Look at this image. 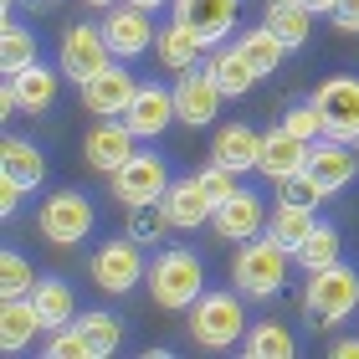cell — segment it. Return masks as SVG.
<instances>
[{"instance_id":"5","label":"cell","mask_w":359,"mask_h":359,"mask_svg":"<svg viewBox=\"0 0 359 359\" xmlns=\"http://www.w3.org/2000/svg\"><path fill=\"white\" fill-rule=\"evenodd\" d=\"M88 277L108 292V298H123V292H134L144 277H149V257H144V241H134L128 231H123V236H108L103 247L88 257Z\"/></svg>"},{"instance_id":"37","label":"cell","mask_w":359,"mask_h":359,"mask_svg":"<svg viewBox=\"0 0 359 359\" xmlns=\"http://www.w3.org/2000/svg\"><path fill=\"white\" fill-rule=\"evenodd\" d=\"M283 128H287V134H298V139H308V144L329 139V123H323V113L313 108V97H308V103H292L283 113Z\"/></svg>"},{"instance_id":"12","label":"cell","mask_w":359,"mask_h":359,"mask_svg":"<svg viewBox=\"0 0 359 359\" xmlns=\"http://www.w3.org/2000/svg\"><path fill=\"white\" fill-rule=\"evenodd\" d=\"M221 103L226 93L216 88V77L205 67H190V72H175V108H180V123L190 128H205L221 118Z\"/></svg>"},{"instance_id":"18","label":"cell","mask_w":359,"mask_h":359,"mask_svg":"<svg viewBox=\"0 0 359 359\" xmlns=\"http://www.w3.org/2000/svg\"><path fill=\"white\" fill-rule=\"evenodd\" d=\"M36 339H46L36 298H0V354H26Z\"/></svg>"},{"instance_id":"15","label":"cell","mask_w":359,"mask_h":359,"mask_svg":"<svg viewBox=\"0 0 359 359\" xmlns=\"http://www.w3.org/2000/svg\"><path fill=\"white\" fill-rule=\"evenodd\" d=\"M175 118H180V108H175V88H165V83H139L134 103H128V113H123V123L139 134V144H154Z\"/></svg>"},{"instance_id":"28","label":"cell","mask_w":359,"mask_h":359,"mask_svg":"<svg viewBox=\"0 0 359 359\" xmlns=\"http://www.w3.org/2000/svg\"><path fill=\"white\" fill-rule=\"evenodd\" d=\"M313 210L298 205V201H272V216H267V236L277 241L283 252H298L303 247V236L313 231Z\"/></svg>"},{"instance_id":"24","label":"cell","mask_w":359,"mask_h":359,"mask_svg":"<svg viewBox=\"0 0 359 359\" xmlns=\"http://www.w3.org/2000/svg\"><path fill=\"white\" fill-rule=\"evenodd\" d=\"M0 175L21 180L26 190H41L46 185V154L36 139H21V134H6V144H0Z\"/></svg>"},{"instance_id":"20","label":"cell","mask_w":359,"mask_h":359,"mask_svg":"<svg viewBox=\"0 0 359 359\" xmlns=\"http://www.w3.org/2000/svg\"><path fill=\"white\" fill-rule=\"evenodd\" d=\"M308 170H313V180H318L329 195H339V190H349L354 175H359V149H354V144H344V139H318Z\"/></svg>"},{"instance_id":"29","label":"cell","mask_w":359,"mask_h":359,"mask_svg":"<svg viewBox=\"0 0 359 359\" xmlns=\"http://www.w3.org/2000/svg\"><path fill=\"white\" fill-rule=\"evenodd\" d=\"M31 62H41V41H36V31L21 26L15 15H6V26H0V77H11V72L31 67Z\"/></svg>"},{"instance_id":"23","label":"cell","mask_w":359,"mask_h":359,"mask_svg":"<svg viewBox=\"0 0 359 359\" xmlns=\"http://www.w3.org/2000/svg\"><path fill=\"white\" fill-rule=\"evenodd\" d=\"M210 159L226 165V170H236V175H247V170H257V159H262V134H257L252 123H226L216 134V144H210Z\"/></svg>"},{"instance_id":"14","label":"cell","mask_w":359,"mask_h":359,"mask_svg":"<svg viewBox=\"0 0 359 359\" xmlns=\"http://www.w3.org/2000/svg\"><path fill=\"white\" fill-rule=\"evenodd\" d=\"M267 216H272V205H267L257 190L241 185L226 205H216V216H210V231H216L221 241H252V236L267 231Z\"/></svg>"},{"instance_id":"26","label":"cell","mask_w":359,"mask_h":359,"mask_svg":"<svg viewBox=\"0 0 359 359\" xmlns=\"http://www.w3.org/2000/svg\"><path fill=\"white\" fill-rule=\"evenodd\" d=\"M292 262L303 272H323V267L344 262V236H339V226L334 221H313V231L303 236V247L292 252Z\"/></svg>"},{"instance_id":"41","label":"cell","mask_w":359,"mask_h":359,"mask_svg":"<svg viewBox=\"0 0 359 359\" xmlns=\"http://www.w3.org/2000/svg\"><path fill=\"white\" fill-rule=\"evenodd\" d=\"M329 21L344 31V36H359V0H339V11L329 15Z\"/></svg>"},{"instance_id":"38","label":"cell","mask_w":359,"mask_h":359,"mask_svg":"<svg viewBox=\"0 0 359 359\" xmlns=\"http://www.w3.org/2000/svg\"><path fill=\"white\" fill-rule=\"evenodd\" d=\"M41 354H52V359H93V349H88V339H83V329L77 323H62V329H52L41 339Z\"/></svg>"},{"instance_id":"6","label":"cell","mask_w":359,"mask_h":359,"mask_svg":"<svg viewBox=\"0 0 359 359\" xmlns=\"http://www.w3.org/2000/svg\"><path fill=\"white\" fill-rule=\"evenodd\" d=\"M108 190H113V201H118L123 210H128V205H144V201H165V190H170V165H165V154L149 149V144H139V149L108 175Z\"/></svg>"},{"instance_id":"40","label":"cell","mask_w":359,"mask_h":359,"mask_svg":"<svg viewBox=\"0 0 359 359\" xmlns=\"http://www.w3.org/2000/svg\"><path fill=\"white\" fill-rule=\"evenodd\" d=\"M26 195H31V190L21 185V180H11V175H0V216H6V221H11V216H15V210H21V201H26Z\"/></svg>"},{"instance_id":"4","label":"cell","mask_w":359,"mask_h":359,"mask_svg":"<svg viewBox=\"0 0 359 359\" xmlns=\"http://www.w3.org/2000/svg\"><path fill=\"white\" fill-rule=\"evenodd\" d=\"M303 313L318 323V329H339L359 313V272L349 262H334L323 272H308L303 283Z\"/></svg>"},{"instance_id":"9","label":"cell","mask_w":359,"mask_h":359,"mask_svg":"<svg viewBox=\"0 0 359 359\" xmlns=\"http://www.w3.org/2000/svg\"><path fill=\"white\" fill-rule=\"evenodd\" d=\"M308 97H313V108L323 113V123H329V139H344V144L359 149V72L323 77Z\"/></svg>"},{"instance_id":"30","label":"cell","mask_w":359,"mask_h":359,"mask_svg":"<svg viewBox=\"0 0 359 359\" xmlns=\"http://www.w3.org/2000/svg\"><path fill=\"white\" fill-rule=\"evenodd\" d=\"M236 46H241V57H247L252 67H257V77H272L277 67H283V57H287V41L277 36L267 21H262V26H252V31H241Z\"/></svg>"},{"instance_id":"33","label":"cell","mask_w":359,"mask_h":359,"mask_svg":"<svg viewBox=\"0 0 359 359\" xmlns=\"http://www.w3.org/2000/svg\"><path fill=\"white\" fill-rule=\"evenodd\" d=\"M31 298H36L41 318H46V334L62 329V323H77V298H72V287L62 283V277H41Z\"/></svg>"},{"instance_id":"10","label":"cell","mask_w":359,"mask_h":359,"mask_svg":"<svg viewBox=\"0 0 359 359\" xmlns=\"http://www.w3.org/2000/svg\"><path fill=\"white\" fill-rule=\"evenodd\" d=\"M97 26H103V36H108V46H113V57H118V62H134L144 52H154V11L134 6V0L108 6Z\"/></svg>"},{"instance_id":"27","label":"cell","mask_w":359,"mask_h":359,"mask_svg":"<svg viewBox=\"0 0 359 359\" xmlns=\"http://www.w3.org/2000/svg\"><path fill=\"white\" fill-rule=\"evenodd\" d=\"M241 354L247 359H292L298 354V339L287 334L283 318H257L247 329V339H241Z\"/></svg>"},{"instance_id":"34","label":"cell","mask_w":359,"mask_h":359,"mask_svg":"<svg viewBox=\"0 0 359 359\" xmlns=\"http://www.w3.org/2000/svg\"><path fill=\"white\" fill-rule=\"evenodd\" d=\"M36 283L41 277H36V267H31L26 252H15V247L0 252V298H31Z\"/></svg>"},{"instance_id":"8","label":"cell","mask_w":359,"mask_h":359,"mask_svg":"<svg viewBox=\"0 0 359 359\" xmlns=\"http://www.w3.org/2000/svg\"><path fill=\"white\" fill-rule=\"evenodd\" d=\"M113 62V46L103 36V26H93V21H72L67 31H62V41H57V67L67 83L83 88L88 77H97Z\"/></svg>"},{"instance_id":"13","label":"cell","mask_w":359,"mask_h":359,"mask_svg":"<svg viewBox=\"0 0 359 359\" xmlns=\"http://www.w3.org/2000/svg\"><path fill=\"white\" fill-rule=\"evenodd\" d=\"M134 149H139V134L123 118H97L83 134V165L97 170V175H113Z\"/></svg>"},{"instance_id":"36","label":"cell","mask_w":359,"mask_h":359,"mask_svg":"<svg viewBox=\"0 0 359 359\" xmlns=\"http://www.w3.org/2000/svg\"><path fill=\"white\" fill-rule=\"evenodd\" d=\"M277 201H298V205H308V210H318L323 201H329V190L313 180V170H298V175L277 180Z\"/></svg>"},{"instance_id":"22","label":"cell","mask_w":359,"mask_h":359,"mask_svg":"<svg viewBox=\"0 0 359 359\" xmlns=\"http://www.w3.org/2000/svg\"><path fill=\"white\" fill-rule=\"evenodd\" d=\"M201 52H210V46L195 36L185 21H165V26L154 31V57H159V67H165V72H190V67H201Z\"/></svg>"},{"instance_id":"44","label":"cell","mask_w":359,"mask_h":359,"mask_svg":"<svg viewBox=\"0 0 359 359\" xmlns=\"http://www.w3.org/2000/svg\"><path fill=\"white\" fill-rule=\"evenodd\" d=\"M134 6H144V11H165V6H175V0H134Z\"/></svg>"},{"instance_id":"11","label":"cell","mask_w":359,"mask_h":359,"mask_svg":"<svg viewBox=\"0 0 359 359\" xmlns=\"http://www.w3.org/2000/svg\"><path fill=\"white\" fill-rule=\"evenodd\" d=\"M77 93H83V108L93 113V118H123L128 103H134V93H139V77L113 57L108 67L97 72V77H88Z\"/></svg>"},{"instance_id":"17","label":"cell","mask_w":359,"mask_h":359,"mask_svg":"<svg viewBox=\"0 0 359 359\" xmlns=\"http://www.w3.org/2000/svg\"><path fill=\"white\" fill-rule=\"evenodd\" d=\"M308 159H313V144L298 139V134H287V128L277 123V128H267V134H262V159H257V175L277 185V180L308 170Z\"/></svg>"},{"instance_id":"7","label":"cell","mask_w":359,"mask_h":359,"mask_svg":"<svg viewBox=\"0 0 359 359\" xmlns=\"http://www.w3.org/2000/svg\"><path fill=\"white\" fill-rule=\"evenodd\" d=\"M97 226V210L83 190H52L36 210V231L52 241V247H77V241H88Z\"/></svg>"},{"instance_id":"45","label":"cell","mask_w":359,"mask_h":359,"mask_svg":"<svg viewBox=\"0 0 359 359\" xmlns=\"http://www.w3.org/2000/svg\"><path fill=\"white\" fill-rule=\"evenodd\" d=\"M83 6H93V11H108V6H118V0H83Z\"/></svg>"},{"instance_id":"25","label":"cell","mask_w":359,"mask_h":359,"mask_svg":"<svg viewBox=\"0 0 359 359\" xmlns=\"http://www.w3.org/2000/svg\"><path fill=\"white\" fill-rule=\"evenodd\" d=\"M205 72L216 77V88H221L226 97H247L252 83H257V67H252L247 57H241V46H210Z\"/></svg>"},{"instance_id":"3","label":"cell","mask_w":359,"mask_h":359,"mask_svg":"<svg viewBox=\"0 0 359 359\" xmlns=\"http://www.w3.org/2000/svg\"><path fill=\"white\" fill-rule=\"evenodd\" d=\"M287 267H292V252H283L262 231V236L241 241V252L231 257V287L247 303H267V298H277V292L287 287Z\"/></svg>"},{"instance_id":"42","label":"cell","mask_w":359,"mask_h":359,"mask_svg":"<svg viewBox=\"0 0 359 359\" xmlns=\"http://www.w3.org/2000/svg\"><path fill=\"white\" fill-rule=\"evenodd\" d=\"M329 354H334V359H359V339H334Z\"/></svg>"},{"instance_id":"16","label":"cell","mask_w":359,"mask_h":359,"mask_svg":"<svg viewBox=\"0 0 359 359\" xmlns=\"http://www.w3.org/2000/svg\"><path fill=\"white\" fill-rule=\"evenodd\" d=\"M170 11H175V21H185L205 46H221V41L236 31L241 0H175Z\"/></svg>"},{"instance_id":"21","label":"cell","mask_w":359,"mask_h":359,"mask_svg":"<svg viewBox=\"0 0 359 359\" xmlns=\"http://www.w3.org/2000/svg\"><path fill=\"white\" fill-rule=\"evenodd\" d=\"M6 83L15 88V103H21V113H46L57 103V93H62V67H46V62H31V67L21 72H11Z\"/></svg>"},{"instance_id":"32","label":"cell","mask_w":359,"mask_h":359,"mask_svg":"<svg viewBox=\"0 0 359 359\" xmlns=\"http://www.w3.org/2000/svg\"><path fill=\"white\" fill-rule=\"evenodd\" d=\"M77 329H83L93 359H108L123 349V323L118 313H108V308H88V313H77Z\"/></svg>"},{"instance_id":"2","label":"cell","mask_w":359,"mask_h":359,"mask_svg":"<svg viewBox=\"0 0 359 359\" xmlns=\"http://www.w3.org/2000/svg\"><path fill=\"white\" fill-rule=\"evenodd\" d=\"M149 298L165 313H190V303L205 292V262L190 247H165L149 257Z\"/></svg>"},{"instance_id":"43","label":"cell","mask_w":359,"mask_h":359,"mask_svg":"<svg viewBox=\"0 0 359 359\" xmlns=\"http://www.w3.org/2000/svg\"><path fill=\"white\" fill-rule=\"evenodd\" d=\"M303 6L313 11V15H334V11H339V0H303Z\"/></svg>"},{"instance_id":"39","label":"cell","mask_w":359,"mask_h":359,"mask_svg":"<svg viewBox=\"0 0 359 359\" xmlns=\"http://www.w3.org/2000/svg\"><path fill=\"white\" fill-rule=\"evenodd\" d=\"M195 180H201V190L210 195V205H226V201H231V195L241 190V180H236V170H226V165H216V159H210V165H205L201 175H195Z\"/></svg>"},{"instance_id":"35","label":"cell","mask_w":359,"mask_h":359,"mask_svg":"<svg viewBox=\"0 0 359 359\" xmlns=\"http://www.w3.org/2000/svg\"><path fill=\"white\" fill-rule=\"evenodd\" d=\"M134 241H144V247H159L175 226H170V216H165V205L159 201H144V205H128V226H123Z\"/></svg>"},{"instance_id":"1","label":"cell","mask_w":359,"mask_h":359,"mask_svg":"<svg viewBox=\"0 0 359 359\" xmlns=\"http://www.w3.org/2000/svg\"><path fill=\"white\" fill-rule=\"evenodd\" d=\"M241 303H247V298H241L236 287H205L201 298L190 303V313H185L190 344L205 349V354L236 349L241 339H247V329H252V318H247V308H241Z\"/></svg>"},{"instance_id":"31","label":"cell","mask_w":359,"mask_h":359,"mask_svg":"<svg viewBox=\"0 0 359 359\" xmlns=\"http://www.w3.org/2000/svg\"><path fill=\"white\" fill-rule=\"evenodd\" d=\"M267 26L287 41V52H298V46L313 36V11H308L303 0H267Z\"/></svg>"},{"instance_id":"19","label":"cell","mask_w":359,"mask_h":359,"mask_svg":"<svg viewBox=\"0 0 359 359\" xmlns=\"http://www.w3.org/2000/svg\"><path fill=\"white\" fill-rule=\"evenodd\" d=\"M165 216L175 231H201V226H210V216H216V205H210V195L201 190V180L185 175V180H170V190H165Z\"/></svg>"}]
</instances>
